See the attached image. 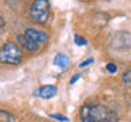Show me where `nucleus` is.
I'll return each instance as SVG.
<instances>
[{
    "instance_id": "nucleus-1",
    "label": "nucleus",
    "mask_w": 131,
    "mask_h": 122,
    "mask_svg": "<svg viewBox=\"0 0 131 122\" xmlns=\"http://www.w3.org/2000/svg\"><path fill=\"white\" fill-rule=\"evenodd\" d=\"M79 115L82 122H117L116 114L102 104L82 106Z\"/></svg>"
},
{
    "instance_id": "nucleus-2",
    "label": "nucleus",
    "mask_w": 131,
    "mask_h": 122,
    "mask_svg": "<svg viewBox=\"0 0 131 122\" xmlns=\"http://www.w3.org/2000/svg\"><path fill=\"white\" fill-rule=\"evenodd\" d=\"M22 61V52L18 48V45L14 42H6L4 46L0 49V63L18 65Z\"/></svg>"
},
{
    "instance_id": "nucleus-3",
    "label": "nucleus",
    "mask_w": 131,
    "mask_h": 122,
    "mask_svg": "<svg viewBox=\"0 0 131 122\" xmlns=\"http://www.w3.org/2000/svg\"><path fill=\"white\" fill-rule=\"evenodd\" d=\"M49 12H51V6L48 0H34L29 11V16L34 22L44 24L49 18Z\"/></svg>"
},
{
    "instance_id": "nucleus-4",
    "label": "nucleus",
    "mask_w": 131,
    "mask_h": 122,
    "mask_svg": "<svg viewBox=\"0 0 131 122\" xmlns=\"http://www.w3.org/2000/svg\"><path fill=\"white\" fill-rule=\"evenodd\" d=\"M111 46L116 50H127L131 48V33L126 30L116 31L111 39Z\"/></svg>"
},
{
    "instance_id": "nucleus-5",
    "label": "nucleus",
    "mask_w": 131,
    "mask_h": 122,
    "mask_svg": "<svg viewBox=\"0 0 131 122\" xmlns=\"http://www.w3.org/2000/svg\"><path fill=\"white\" fill-rule=\"evenodd\" d=\"M25 37H27L29 39H31L33 42H36L37 45H44L47 43L48 41V35L47 33L41 31V30H36V28H26V31H25Z\"/></svg>"
},
{
    "instance_id": "nucleus-6",
    "label": "nucleus",
    "mask_w": 131,
    "mask_h": 122,
    "mask_svg": "<svg viewBox=\"0 0 131 122\" xmlns=\"http://www.w3.org/2000/svg\"><path fill=\"white\" fill-rule=\"evenodd\" d=\"M57 94V87L56 85H52V84H48V85H42L40 87L37 91L34 92V95L40 96L41 99H51Z\"/></svg>"
},
{
    "instance_id": "nucleus-7",
    "label": "nucleus",
    "mask_w": 131,
    "mask_h": 122,
    "mask_svg": "<svg viewBox=\"0 0 131 122\" xmlns=\"http://www.w3.org/2000/svg\"><path fill=\"white\" fill-rule=\"evenodd\" d=\"M18 39H19V42H20V45L26 49V50H29V52H37L38 50V46L40 45H37L36 42H33L31 39H29L27 37H25V35H19L18 37Z\"/></svg>"
},
{
    "instance_id": "nucleus-8",
    "label": "nucleus",
    "mask_w": 131,
    "mask_h": 122,
    "mask_svg": "<svg viewBox=\"0 0 131 122\" xmlns=\"http://www.w3.org/2000/svg\"><path fill=\"white\" fill-rule=\"evenodd\" d=\"M53 64H55L56 67H59L60 69H66L68 67V64H70V58L66 54L59 53V54H56L55 58H53Z\"/></svg>"
},
{
    "instance_id": "nucleus-9",
    "label": "nucleus",
    "mask_w": 131,
    "mask_h": 122,
    "mask_svg": "<svg viewBox=\"0 0 131 122\" xmlns=\"http://www.w3.org/2000/svg\"><path fill=\"white\" fill-rule=\"evenodd\" d=\"M0 122H14V115L6 110H0Z\"/></svg>"
},
{
    "instance_id": "nucleus-10",
    "label": "nucleus",
    "mask_w": 131,
    "mask_h": 122,
    "mask_svg": "<svg viewBox=\"0 0 131 122\" xmlns=\"http://www.w3.org/2000/svg\"><path fill=\"white\" fill-rule=\"evenodd\" d=\"M122 81L124 84H131V69H128V71H126L124 73H123Z\"/></svg>"
},
{
    "instance_id": "nucleus-11",
    "label": "nucleus",
    "mask_w": 131,
    "mask_h": 122,
    "mask_svg": "<svg viewBox=\"0 0 131 122\" xmlns=\"http://www.w3.org/2000/svg\"><path fill=\"white\" fill-rule=\"evenodd\" d=\"M49 117L53 118V119H57L60 122H68V118L64 115H60V114H49Z\"/></svg>"
},
{
    "instance_id": "nucleus-12",
    "label": "nucleus",
    "mask_w": 131,
    "mask_h": 122,
    "mask_svg": "<svg viewBox=\"0 0 131 122\" xmlns=\"http://www.w3.org/2000/svg\"><path fill=\"white\" fill-rule=\"evenodd\" d=\"M74 41H75V43L78 45V46H83V45L88 43V42H86V39L82 38L81 35H74Z\"/></svg>"
},
{
    "instance_id": "nucleus-13",
    "label": "nucleus",
    "mask_w": 131,
    "mask_h": 122,
    "mask_svg": "<svg viewBox=\"0 0 131 122\" xmlns=\"http://www.w3.org/2000/svg\"><path fill=\"white\" fill-rule=\"evenodd\" d=\"M106 71L111 72V73H115L117 71V68H116V65H115L113 63H109V64H106Z\"/></svg>"
},
{
    "instance_id": "nucleus-14",
    "label": "nucleus",
    "mask_w": 131,
    "mask_h": 122,
    "mask_svg": "<svg viewBox=\"0 0 131 122\" xmlns=\"http://www.w3.org/2000/svg\"><path fill=\"white\" fill-rule=\"evenodd\" d=\"M93 61H94L93 58H89V60H86V61H83V63H81V64H79V67H81V68H85V67H88L89 64H92Z\"/></svg>"
},
{
    "instance_id": "nucleus-15",
    "label": "nucleus",
    "mask_w": 131,
    "mask_h": 122,
    "mask_svg": "<svg viewBox=\"0 0 131 122\" xmlns=\"http://www.w3.org/2000/svg\"><path fill=\"white\" fill-rule=\"evenodd\" d=\"M79 76H81V75H75V76H74L72 79H71V81H70V83H71V84H72V83H75V81L79 79Z\"/></svg>"
},
{
    "instance_id": "nucleus-16",
    "label": "nucleus",
    "mask_w": 131,
    "mask_h": 122,
    "mask_svg": "<svg viewBox=\"0 0 131 122\" xmlns=\"http://www.w3.org/2000/svg\"><path fill=\"white\" fill-rule=\"evenodd\" d=\"M3 26H4V19L0 16V27H3Z\"/></svg>"
},
{
    "instance_id": "nucleus-17",
    "label": "nucleus",
    "mask_w": 131,
    "mask_h": 122,
    "mask_svg": "<svg viewBox=\"0 0 131 122\" xmlns=\"http://www.w3.org/2000/svg\"><path fill=\"white\" fill-rule=\"evenodd\" d=\"M81 2H90V0H81Z\"/></svg>"
}]
</instances>
